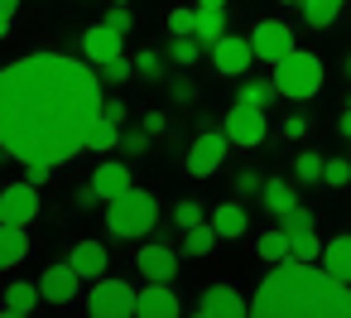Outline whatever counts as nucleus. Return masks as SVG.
<instances>
[{"label":"nucleus","mask_w":351,"mask_h":318,"mask_svg":"<svg viewBox=\"0 0 351 318\" xmlns=\"http://www.w3.org/2000/svg\"><path fill=\"white\" fill-rule=\"evenodd\" d=\"M130 179H135V174H130V164H125V159H101V164H97V174H92V183H97V193H101L106 203H111V198H121L125 188H135Z\"/></svg>","instance_id":"16"},{"label":"nucleus","mask_w":351,"mask_h":318,"mask_svg":"<svg viewBox=\"0 0 351 318\" xmlns=\"http://www.w3.org/2000/svg\"><path fill=\"white\" fill-rule=\"evenodd\" d=\"M183 304L173 294V280H145L140 289V318H178Z\"/></svg>","instance_id":"11"},{"label":"nucleus","mask_w":351,"mask_h":318,"mask_svg":"<svg viewBox=\"0 0 351 318\" xmlns=\"http://www.w3.org/2000/svg\"><path fill=\"white\" fill-rule=\"evenodd\" d=\"M284 5H303V0H284Z\"/></svg>","instance_id":"51"},{"label":"nucleus","mask_w":351,"mask_h":318,"mask_svg":"<svg viewBox=\"0 0 351 318\" xmlns=\"http://www.w3.org/2000/svg\"><path fill=\"white\" fill-rule=\"evenodd\" d=\"M293 236V260H322V246L327 241H317V231L308 227V231H289Z\"/></svg>","instance_id":"32"},{"label":"nucleus","mask_w":351,"mask_h":318,"mask_svg":"<svg viewBox=\"0 0 351 318\" xmlns=\"http://www.w3.org/2000/svg\"><path fill=\"white\" fill-rule=\"evenodd\" d=\"M101 73L68 54H25L0 68V150L20 164H63L101 121Z\"/></svg>","instance_id":"1"},{"label":"nucleus","mask_w":351,"mask_h":318,"mask_svg":"<svg viewBox=\"0 0 351 318\" xmlns=\"http://www.w3.org/2000/svg\"><path fill=\"white\" fill-rule=\"evenodd\" d=\"M274 97H284L274 78H245L241 82V102H250V106H269Z\"/></svg>","instance_id":"26"},{"label":"nucleus","mask_w":351,"mask_h":318,"mask_svg":"<svg viewBox=\"0 0 351 318\" xmlns=\"http://www.w3.org/2000/svg\"><path fill=\"white\" fill-rule=\"evenodd\" d=\"M212 227L221 231V241H236V236L250 227V217H245L241 203H221V207H212Z\"/></svg>","instance_id":"22"},{"label":"nucleus","mask_w":351,"mask_h":318,"mask_svg":"<svg viewBox=\"0 0 351 318\" xmlns=\"http://www.w3.org/2000/svg\"><path fill=\"white\" fill-rule=\"evenodd\" d=\"M77 284H82V275H77V265H73V260L49 265V270L39 275V289H44V299H49V304H68V299L77 294Z\"/></svg>","instance_id":"15"},{"label":"nucleus","mask_w":351,"mask_h":318,"mask_svg":"<svg viewBox=\"0 0 351 318\" xmlns=\"http://www.w3.org/2000/svg\"><path fill=\"white\" fill-rule=\"evenodd\" d=\"M197 5H212V10H226V0H197Z\"/></svg>","instance_id":"49"},{"label":"nucleus","mask_w":351,"mask_h":318,"mask_svg":"<svg viewBox=\"0 0 351 318\" xmlns=\"http://www.w3.org/2000/svg\"><path fill=\"white\" fill-rule=\"evenodd\" d=\"M154 222H159V203H154V193H145V188H125L121 198L106 203V231H111V236L140 241V236L154 231Z\"/></svg>","instance_id":"3"},{"label":"nucleus","mask_w":351,"mask_h":318,"mask_svg":"<svg viewBox=\"0 0 351 318\" xmlns=\"http://www.w3.org/2000/svg\"><path fill=\"white\" fill-rule=\"evenodd\" d=\"M29 255V236H25V227L20 222H0V265H20Z\"/></svg>","instance_id":"18"},{"label":"nucleus","mask_w":351,"mask_h":318,"mask_svg":"<svg viewBox=\"0 0 351 318\" xmlns=\"http://www.w3.org/2000/svg\"><path fill=\"white\" fill-rule=\"evenodd\" d=\"M346 78H351V54H346Z\"/></svg>","instance_id":"50"},{"label":"nucleus","mask_w":351,"mask_h":318,"mask_svg":"<svg viewBox=\"0 0 351 318\" xmlns=\"http://www.w3.org/2000/svg\"><path fill=\"white\" fill-rule=\"evenodd\" d=\"M322 265L337 275V280H346L351 284V236L341 231V236H332L327 246H322Z\"/></svg>","instance_id":"23"},{"label":"nucleus","mask_w":351,"mask_h":318,"mask_svg":"<svg viewBox=\"0 0 351 318\" xmlns=\"http://www.w3.org/2000/svg\"><path fill=\"white\" fill-rule=\"evenodd\" d=\"M169 30H173V34H193V30H197V10H173V15H169Z\"/></svg>","instance_id":"38"},{"label":"nucleus","mask_w":351,"mask_h":318,"mask_svg":"<svg viewBox=\"0 0 351 318\" xmlns=\"http://www.w3.org/2000/svg\"><path fill=\"white\" fill-rule=\"evenodd\" d=\"M140 126H145V130H149V135H159V130H164V126H169V121H164V116H159V111H149V116H145V121H140Z\"/></svg>","instance_id":"47"},{"label":"nucleus","mask_w":351,"mask_h":318,"mask_svg":"<svg viewBox=\"0 0 351 318\" xmlns=\"http://www.w3.org/2000/svg\"><path fill=\"white\" fill-rule=\"evenodd\" d=\"M322 58L317 54H308V49H293L289 58H279L274 63V82H279V92L289 97V102H308L317 87H322Z\"/></svg>","instance_id":"4"},{"label":"nucleus","mask_w":351,"mask_h":318,"mask_svg":"<svg viewBox=\"0 0 351 318\" xmlns=\"http://www.w3.org/2000/svg\"><path fill=\"white\" fill-rule=\"evenodd\" d=\"M322 183H327V188H346V183H351V159H327Z\"/></svg>","instance_id":"36"},{"label":"nucleus","mask_w":351,"mask_h":318,"mask_svg":"<svg viewBox=\"0 0 351 318\" xmlns=\"http://www.w3.org/2000/svg\"><path fill=\"white\" fill-rule=\"evenodd\" d=\"M231 145H236V140H231L226 130H202V135L188 145V159H183V164H188V174H193V179L217 174V169L226 164V150H231Z\"/></svg>","instance_id":"6"},{"label":"nucleus","mask_w":351,"mask_h":318,"mask_svg":"<svg viewBox=\"0 0 351 318\" xmlns=\"http://www.w3.org/2000/svg\"><path fill=\"white\" fill-rule=\"evenodd\" d=\"M255 255H260L265 265H279V260H293V236H289L284 227H274V231H265V236L255 241Z\"/></svg>","instance_id":"20"},{"label":"nucleus","mask_w":351,"mask_h":318,"mask_svg":"<svg viewBox=\"0 0 351 318\" xmlns=\"http://www.w3.org/2000/svg\"><path fill=\"white\" fill-rule=\"evenodd\" d=\"M260 198H265L269 217H284V212H293V207H298V188H293L289 179H265Z\"/></svg>","instance_id":"19"},{"label":"nucleus","mask_w":351,"mask_h":318,"mask_svg":"<svg viewBox=\"0 0 351 318\" xmlns=\"http://www.w3.org/2000/svg\"><path fill=\"white\" fill-rule=\"evenodd\" d=\"M341 5H346V0H303V20H308L313 30H327Z\"/></svg>","instance_id":"29"},{"label":"nucleus","mask_w":351,"mask_h":318,"mask_svg":"<svg viewBox=\"0 0 351 318\" xmlns=\"http://www.w3.org/2000/svg\"><path fill=\"white\" fill-rule=\"evenodd\" d=\"M279 227H284V231H308V227H313V212H308V207H293V212L279 217Z\"/></svg>","instance_id":"37"},{"label":"nucleus","mask_w":351,"mask_h":318,"mask_svg":"<svg viewBox=\"0 0 351 318\" xmlns=\"http://www.w3.org/2000/svg\"><path fill=\"white\" fill-rule=\"evenodd\" d=\"M250 44H255V58L260 63H279V58H289L298 44H293V30L284 25V20H260L255 25V34H250Z\"/></svg>","instance_id":"8"},{"label":"nucleus","mask_w":351,"mask_h":318,"mask_svg":"<svg viewBox=\"0 0 351 318\" xmlns=\"http://www.w3.org/2000/svg\"><path fill=\"white\" fill-rule=\"evenodd\" d=\"M49 174H53V164H44V159H34V164H25V179H29V183H39V188L49 183Z\"/></svg>","instance_id":"40"},{"label":"nucleus","mask_w":351,"mask_h":318,"mask_svg":"<svg viewBox=\"0 0 351 318\" xmlns=\"http://www.w3.org/2000/svg\"><path fill=\"white\" fill-rule=\"evenodd\" d=\"M34 217H39V183L20 179V183H10L5 193H0V222H20V227H29Z\"/></svg>","instance_id":"10"},{"label":"nucleus","mask_w":351,"mask_h":318,"mask_svg":"<svg viewBox=\"0 0 351 318\" xmlns=\"http://www.w3.org/2000/svg\"><path fill=\"white\" fill-rule=\"evenodd\" d=\"M169 222H173V227H183V231H188V227H197V222H207V212H202V207H197V203H193V198H183V203H178V207H173V217H169Z\"/></svg>","instance_id":"35"},{"label":"nucleus","mask_w":351,"mask_h":318,"mask_svg":"<svg viewBox=\"0 0 351 318\" xmlns=\"http://www.w3.org/2000/svg\"><path fill=\"white\" fill-rule=\"evenodd\" d=\"M221 241V231L212 227V217L207 222H197V227H188L183 231V255H212V246Z\"/></svg>","instance_id":"24"},{"label":"nucleus","mask_w":351,"mask_h":318,"mask_svg":"<svg viewBox=\"0 0 351 318\" xmlns=\"http://www.w3.org/2000/svg\"><path fill=\"white\" fill-rule=\"evenodd\" d=\"M236 188H241V193H260V188H265V179H260L255 169H241V174H236Z\"/></svg>","instance_id":"41"},{"label":"nucleus","mask_w":351,"mask_h":318,"mask_svg":"<svg viewBox=\"0 0 351 318\" xmlns=\"http://www.w3.org/2000/svg\"><path fill=\"white\" fill-rule=\"evenodd\" d=\"M202 49H207V44H202L197 34H173V44H169V58H173L178 68H193V63L202 58Z\"/></svg>","instance_id":"27"},{"label":"nucleus","mask_w":351,"mask_h":318,"mask_svg":"<svg viewBox=\"0 0 351 318\" xmlns=\"http://www.w3.org/2000/svg\"><path fill=\"white\" fill-rule=\"evenodd\" d=\"M197 313H202V318H241V313H250V304H245L231 284H207Z\"/></svg>","instance_id":"12"},{"label":"nucleus","mask_w":351,"mask_h":318,"mask_svg":"<svg viewBox=\"0 0 351 318\" xmlns=\"http://www.w3.org/2000/svg\"><path fill=\"white\" fill-rule=\"evenodd\" d=\"M106 25H116L121 34H130V30H135V15H130V5H111V15H106Z\"/></svg>","instance_id":"39"},{"label":"nucleus","mask_w":351,"mask_h":318,"mask_svg":"<svg viewBox=\"0 0 351 318\" xmlns=\"http://www.w3.org/2000/svg\"><path fill=\"white\" fill-rule=\"evenodd\" d=\"M73 198H77V207H97V203H106V198L97 193V183H92V179H87V188H77Z\"/></svg>","instance_id":"43"},{"label":"nucleus","mask_w":351,"mask_h":318,"mask_svg":"<svg viewBox=\"0 0 351 318\" xmlns=\"http://www.w3.org/2000/svg\"><path fill=\"white\" fill-rule=\"evenodd\" d=\"M39 299H44V289H39V284L15 280V284L5 289V313H10V318H25V313H34V308H39Z\"/></svg>","instance_id":"21"},{"label":"nucleus","mask_w":351,"mask_h":318,"mask_svg":"<svg viewBox=\"0 0 351 318\" xmlns=\"http://www.w3.org/2000/svg\"><path fill=\"white\" fill-rule=\"evenodd\" d=\"M87 308H92V318H130V313H140V289H130L125 280L101 275V280H92Z\"/></svg>","instance_id":"5"},{"label":"nucleus","mask_w":351,"mask_h":318,"mask_svg":"<svg viewBox=\"0 0 351 318\" xmlns=\"http://www.w3.org/2000/svg\"><path fill=\"white\" fill-rule=\"evenodd\" d=\"M255 318H351V284L322 260H279L250 299Z\"/></svg>","instance_id":"2"},{"label":"nucleus","mask_w":351,"mask_h":318,"mask_svg":"<svg viewBox=\"0 0 351 318\" xmlns=\"http://www.w3.org/2000/svg\"><path fill=\"white\" fill-rule=\"evenodd\" d=\"M135 78H149V82H159V78H164V58H159L154 49H140V54H135Z\"/></svg>","instance_id":"34"},{"label":"nucleus","mask_w":351,"mask_h":318,"mask_svg":"<svg viewBox=\"0 0 351 318\" xmlns=\"http://www.w3.org/2000/svg\"><path fill=\"white\" fill-rule=\"evenodd\" d=\"M221 130H226L236 145L255 150V145L265 140V130H269V121H265V106H250V102H241V97H236V106L221 116Z\"/></svg>","instance_id":"7"},{"label":"nucleus","mask_w":351,"mask_h":318,"mask_svg":"<svg viewBox=\"0 0 351 318\" xmlns=\"http://www.w3.org/2000/svg\"><path fill=\"white\" fill-rule=\"evenodd\" d=\"M15 10H20V0H0V34H10V25H15Z\"/></svg>","instance_id":"44"},{"label":"nucleus","mask_w":351,"mask_h":318,"mask_svg":"<svg viewBox=\"0 0 351 318\" xmlns=\"http://www.w3.org/2000/svg\"><path fill=\"white\" fill-rule=\"evenodd\" d=\"M169 92H173V102L193 106V82H188V78H173V82H169Z\"/></svg>","instance_id":"42"},{"label":"nucleus","mask_w":351,"mask_h":318,"mask_svg":"<svg viewBox=\"0 0 351 318\" xmlns=\"http://www.w3.org/2000/svg\"><path fill=\"white\" fill-rule=\"evenodd\" d=\"M111 5H130V0H111Z\"/></svg>","instance_id":"52"},{"label":"nucleus","mask_w":351,"mask_h":318,"mask_svg":"<svg viewBox=\"0 0 351 318\" xmlns=\"http://www.w3.org/2000/svg\"><path fill=\"white\" fill-rule=\"evenodd\" d=\"M284 135H289V140H303V135H308V121H303V116H289V121H284Z\"/></svg>","instance_id":"46"},{"label":"nucleus","mask_w":351,"mask_h":318,"mask_svg":"<svg viewBox=\"0 0 351 318\" xmlns=\"http://www.w3.org/2000/svg\"><path fill=\"white\" fill-rule=\"evenodd\" d=\"M97 73H101V82H125V78H135V58H125V54H116V58H106V63H97Z\"/></svg>","instance_id":"31"},{"label":"nucleus","mask_w":351,"mask_h":318,"mask_svg":"<svg viewBox=\"0 0 351 318\" xmlns=\"http://www.w3.org/2000/svg\"><path fill=\"white\" fill-rule=\"evenodd\" d=\"M337 126H341V135L351 140V102H346V111H341V121H337Z\"/></svg>","instance_id":"48"},{"label":"nucleus","mask_w":351,"mask_h":318,"mask_svg":"<svg viewBox=\"0 0 351 318\" xmlns=\"http://www.w3.org/2000/svg\"><path fill=\"white\" fill-rule=\"evenodd\" d=\"M101 116L116 121V126H125V102H101Z\"/></svg>","instance_id":"45"},{"label":"nucleus","mask_w":351,"mask_h":318,"mask_svg":"<svg viewBox=\"0 0 351 318\" xmlns=\"http://www.w3.org/2000/svg\"><path fill=\"white\" fill-rule=\"evenodd\" d=\"M82 54L92 58V63H106V58H116V54H125V34L116 30V25H92L87 34H82Z\"/></svg>","instance_id":"13"},{"label":"nucleus","mask_w":351,"mask_h":318,"mask_svg":"<svg viewBox=\"0 0 351 318\" xmlns=\"http://www.w3.org/2000/svg\"><path fill=\"white\" fill-rule=\"evenodd\" d=\"M322 174H327V159H322V155L303 150V155L293 159V179H298V183H322Z\"/></svg>","instance_id":"30"},{"label":"nucleus","mask_w":351,"mask_h":318,"mask_svg":"<svg viewBox=\"0 0 351 318\" xmlns=\"http://www.w3.org/2000/svg\"><path fill=\"white\" fill-rule=\"evenodd\" d=\"M145 150H149V130H145V126H121V155L135 159V155H145Z\"/></svg>","instance_id":"33"},{"label":"nucleus","mask_w":351,"mask_h":318,"mask_svg":"<svg viewBox=\"0 0 351 318\" xmlns=\"http://www.w3.org/2000/svg\"><path fill=\"white\" fill-rule=\"evenodd\" d=\"M250 63H255V44H250V39L221 34V39L212 44V68H217L221 78H245Z\"/></svg>","instance_id":"9"},{"label":"nucleus","mask_w":351,"mask_h":318,"mask_svg":"<svg viewBox=\"0 0 351 318\" xmlns=\"http://www.w3.org/2000/svg\"><path fill=\"white\" fill-rule=\"evenodd\" d=\"M193 34H197V39H202V44L212 49V44H217V39L226 34V10H212V5H197V30H193Z\"/></svg>","instance_id":"25"},{"label":"nucleus","mask_w":351,"mask_h":318,"mask_svg":"<svg viewBox=\"0 0 351 318\" xmlns=\"http://www.w3.org/2000/svg\"><path fill=\"white\" fill-rule=\"evenodd\" d=\"M178 255H183V251H169L164 241H149V246H140L135 265H140L145 280H173V275H178Z\"/></svg>","instance_id":"14"},{"label":"nucleus","mask_w":351,"mask_h":318,"mask_svg":"<svg viewBox=\"0 0 351 318\" xmlns=\"http://www.w3.org/2000/svg\"><path fill=\"white\" fill-rule=\"evenodd\" d=\"M68 260L77 265L82 280H101V275H106V246H101V241H77Z\"/></svg>","instance_id":"17"},{"label":"nucleus","mask_w":351,"mask_h":318,"mask_svg":"<svg viewBox=\"0 0 351 318\" xmlns=\"http://www.w3.org/2000/svg\"><path fill=\"white\" fill-rule=\"evenodd\" d=\"M87 150H97V155H111V150H121V126L101 116V121L92 126V135H87Z\"/></svg>","instance_id":"28"}]
</instances>
